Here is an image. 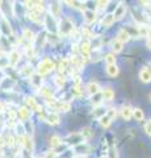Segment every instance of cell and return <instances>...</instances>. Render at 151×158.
Instances as JSON below:
<instances>
[{"instance_id": "7dc6e473", "label": "cell", "mask_w": 151, "mask_h": 158, "mask_svg": "<svg viewBox=\"0 0 151 158\" xmlns=\"http://www.w3.org/2000/svg\"><path fill=\"white\" fill-rule=\"evenodd\" d=\"M95 96H96V98H95V100H92V103H93L95 106H99L100 102H101L100 99H103V98H101V94H95Z\"/></svg>"}, {"instance_id": "bcb514c9", "label": "cell", "mask_w": 151, "mask_h": 158, "mask_svg": "<svg viewBox=\"0 0 151 158\" xmlns=\"http://www.w3.org/2000/svg\"><path fill=\"white\" fill-rule=\"evenodd\" d=\"M108 158H117V150L114 146H110L109 153H108Z\"/></svg>"}, {"instance_id": "4316f807", "label": "cell", "mask_w": 151, "mask_h": 158, "mask_svg": "<svg viewBox=\"0 0 151 158\" xmlns=\"http://www.w3.org/2000/svg\"><path fill=\"white\" fill-rule=\"evenodd\" d=\"M26 106H28V108H29L30 111H36V112H38V111H40V108H41V107L36 103V100H34L33 98H28V99H26Z\"/></svg>"}, {"instance_id": "ab89813d", "label": "cell", "mask_w": 151, "mask_h": 158, "mask_svg": "<svg viewBox=\"0 0 151 158\" xmlns=\"http://www.w3.org/2000/svg\"><path fill=\"white\" fill-rule=\"evenodd\" d=\"M75 154L74 149H67V150H63V153L61 154V158H72Z\"/></svg>"}, {"instance_id": "e575fe53", "label": "cell", "mask_w": 151, "mask_h": 158, "mask_svg": "<svg viewBox=\"0 0 151 158\" xmlns=\"http://www.w3.org/2000/svg\"><path fill=\"white\" fill-rule=\"evenodd\" d=\"M101 53H100V50L99 49H93V52H91V54H89V59L91 61H93V62H97L99 59H101Z\"/></svg>"}, {"instance_id": "ffe728a7", "label": "cell", "mask_w": 151, "mask_h": 158, "mask_svg": "<svg viewBox=\"0 0 151 158\" xmlns=\"http://www.w3.org/2000/svg\"><path fill=\"white\" fill-rule=\"evenodd\" d=\"M33 74H34V70H33V67L30 65H25L20 70V75L24 78H30Z\"/></svg>"}, {"instance_id": "2e32d148", "label": "cell", "mask_w": 151, "mask_h": 158, "mask_svg": "<svg viewBox=\"0 0 151 158\" xmlns=\"http://www.w3.org/2000/svg\"><path fill=\"white\" fill-rule=\"evenodd\" d=\"M25 6L29 9H33V8H43V2L42 0H25Z\"/></svg>"}, {"instance_id": "11a10c76", "label": "cell", "mask_w": 151, "mask_h": 158, "mask_svg": "<svg viewBox=\"0 0 151 158\" xmlns=\"http://www.w3.org/2000/svg\"><path fill=\"white\" fill-rule=\"evenodd\" d=\"M18 2H22V3H24V2H25V0H18Z\"/></svg>"}, {"instance_id": "f1b7e54d", "label": "cell", "mask_w": 151, "mask_h": 158, "mask_svg": "<svg viewBox=\"0 0 151 158\" xmlns=\"http://www.w3.org/2000/svg\"><path fill=\"white\" fill-rule=\"evenodd\" d=\"M106 73H108L109 77H117L118 75V67H117L116 63H113V65H108L106 66Z\"/></svg>"}, {"instance_id": "f546056e", "label": "cell", "mask_w": 151, "mask_h": 158, "mask_svg": "<svg viewBox=\"0 0 151 158\" xmlns=\"http://www.w3.org/2000/svg\"><path fill=\"white\" fill-rule=\"evenodd\" d=\"M49 144H50V146L53 149H55L57 146H59L62 144V140H61V137H58V136H50V138H49Z\"/></svg>"}, {"instance_id": "681fc988", "label": "cell", "mask_w": 151, "mask_h": 158, "mask_svg": "<svg viewBox=\"0 0 151 158\" xmlns=\"http://www.w3.org/2000/svg\"><path fill=\"white\" fill-rule=\"evenodd\" d=\"M145 132L147 133V135H151V121H147L145 125Z\"/></svg>"}, {"instance_id": "b9f144b4", "label": "cell", "mask_w": 151, "mask_h": 158, "mask_svg": "<svg viewBox=\"0 0 151 158\" xmlns=\"http://www.w3.org/2000/svg\"><path fill=\"white\" fill-rule=\"evenodd\" d=\"M4 142H6V145L9 146V148H12L14 145V140H13L12 136H7L6 138H4Z\"/></svg>"}, {"instance_id": "816d5d0a", "label": "cell", "mask_w": 151, "mask_h": 158, "mask_svg": "<svg viewBox=\"0 0 151 158\" xmlns=\"http://www.w3.org/2000/svg\"><path fill=\"white\" fill-rule=\"evenodd\" d=\"M4 78H6V75H4V73H3V71H0V81H3Z\"/></svg>"}, {"instance_id": "74e56055", "label": "cell", "mask_w": 151, "mask_h": 158, "mask_svg": "<svg viewBox=\"0 0 151 158\" xmlns=\"http://www.w3.org/2000/svg\"><path fill=\"white\" fill-rule=\"evenodd\" d=\"M54 82H55L57 87H59V88H62L65 86V78H63V75H57L54 78Z\"/></svg>"}, {"instance_id": "83f0119b", "label": "cell", "mask_w": 151, "mask_h": 158, "mask_svg": "<svg viewBox=\"0 0 151 158\" xmlns=\"http://www.w3.org/2000/svg\"><path fill=\"white\" fill-rule=\"evenodd\" d=\"M0 31H3L4 33H6V36H12V28H11L9 23L7 21L6 19L3 20V23H2V29H0Z\"/></svg>"}, {"instance_id": "3957f363", "label": "cell", "mask_w": 151, "mask_h": 158, "mask_svg": "<svg viewBox=\"0 0 151 158\" xmlns=\"http://www.w3.org/2000/svg\"><path fill=\"white\" fill-rule=\"evenodd\" d=\"M74 32V23L70 19H63L58 25V33L62 36H69Z\"/></svg>"}, {"instance_id": "603a6c76", "label": "cell", "mask_w": 151, "mask_h": 158, "mask_svg": "<svg viewBox=\"0 0 151 158\" xmlns=\"http://www.w3.org/2000/svg\"><path fill=\"white\" fill-rule=\"evenodd\" d=\"M13 86H14V81H12V78H4L2 81V85H0V88L2 90H11Z\"/></svg>"}, {"instance_id": "ba28073f", "label": "cell", "mask_w": 151, "mask_h": 158, "mask_svg": "<svg viewBox=\"0 0 151 158\" xmlns=\"http://www.w3.org/2000/svg\"><path fill=\"white\" fill-rule=\"evenodd\" d=\"M43 11V8H33L28 12V19L30 21H34V23H40L41 20V13Z\"/></svg>"}, {"instance_id": "f5cc1de1", "label": "cell", "mask_w": 151, "mask_h": 158, "mask_svg": "<svg viewBox=\"0 0 151 158\" xmlns=\"http://www.w3.org/2000/svg\"><path fill=\"white\" fill-rule=\"evenodd\" d=\"M147 48H149V49H151V37L147 40Z\"/></svg>"}, {"instance_id": "ee69618b", "label": "cell", "mask_w": 151, "mask_h": 158, "mask_svg": "<svg viewBox=\"0 0 151 158\" xmlns=\"http://www.w3.org/2000/svg\"><path fill=\"white\" fill-rule=\"evenodd\" d=\"M96 3L99 8H105L109 4V0H96Z\"/></svg>"}, {"instance_id": "db71d44e", "label": "cell", "mask_w": 151, "mask_h": 158, "mask_svg": "<svg viewBox=\"0 0 151 158\" xmlns=\"http://www.w3.org/2000/svg\"><path fill=\"white\" fill-rule=\"evenodd\" d=\"M0 29H2V20H0Z\"/></svg>"}, {"instance_id": "60d3db41", "label": "cell", "mask_w": 151, "mask_h": 158, "mask_svg": "<svg viewBox=\"0 0 151 158\" xmlns=\"http://www.w3.org/2000/svg\"><path fill=\"white\" fill-rule=\"evenodd\" d=\"M92 40H93V42L91 44V48L92 49H100V46H101V40L99 37H93Z\"/></svg>"}, {"instance_id": "5bb4252c", "label": "cell", "mask_w": 151, "mask_h": 158, "mask_svg": "<svg viewBox=\"0 0 151 158\" xmlns=\"http://www.w3.org/2000/svg\"><path fill=\"white\" fill-rule=\"evenodd\" d=\"M84 21L91 25L96 21V12L95 11H91V9H85L84 11Z\"/></svg>"}, {"instance_id": "8992f818", "label": "cell", "mask_w": 151, "mask_h": 158, "mask_svg": "<svg viewBox=\"0 0 151 158\" xmlns=\"http://www.w3.org/2000/svg\"><path fill=\"white\" fill-rule=\"evenodd\" d=\"M45 27L50 33H57L58 32V24L55 23V20L51 15L45 16Z\"/></svg>"}, {"instance_id": "7402d4cb", "label": "cell", "mask_w": 151, "mask_h": 158, "mask_svg": "<svg viewBox=\"0 0 151 158\" xmlns=\"http://www.w3.org/2000/svg\"><path fill=\"white\" fill-rule=\"evenodd\" d=\"M124 49V42H121L120 40H113L112 41V52L113 53H121Z\"/></svg>"}, {"instance_id": "277c9868", "label": "cell", "mask_w": 151, "mask_h": 158, "mask_svg": "<svg viewBox=\"0 0 151 158\" xmlns=\"http://www.w3.org/2000/svg\"><path fill=\"white\" fill-rule=\"evenodd\" d=\"M85 138L83 137L81 133H72V135H69L66 138H65V142L66 145H79L81 142H84Z\"/></svg>"}, {"instance_id": "7c38bea8", "label": "cell", "mask_w": 151, "mask_h": 158, "mask_svg": "<svg viewBox=\"0 0 151 158\" xmlns=\"http://www.w3.org/2000/svg\"><path fill=\"white\" fill-rule=\"evenodd\" d=\"M125 12H126L125 4H124V3H120L118 6H117V8L114 9V13H113L114 20H121V19L125 16Z\"/></svg>"}, {"instance_id": "d6a6232c", "label": "cell", "mask_w": 151, "mask_h": 158, "mask_svg": "<svg viewBox=\"0 0 151 158\" xmlns=\"http://www.w3.org/2000/svg\"><path fill=\"white\" fill-rule=\"evenodd\" d=\"M105 110L101 106H96V108H93V112H92V116L93 117H101V116H104L105 115Z\"/></svg>"}, {"instance_id": "9c48e42d", "label": "cell", "mask_w": 151, "mask_h": 158, "mask_svg": "<svg viewBox=\"0 0 151 158\" xmlns=\"http://www.w3.org/2000/svg\"><path fill=\"white\" fill-rule=\"evenodd\" d=\"M20 58H21L20 53H18L17 50H12L11 53H9V56H8V63L13 67V66H16L17 63L20 62Z\"/></svg>"}, {"instance_id": "8d00e7d4", "label": "cell", "mask_w": 151, "mask_h": 158, "mask_svg": "<svg viewBox=\"0 0 151 158\" xmlns=\"http://www.w3.org/2000/svg\"><path fill=\"white\" fill-rule=\"evenodd\" d=\"M80 133L83 135V137H84L85 140H88V138H91L92 136H93V132H92L91 128H84V129H83Z\"/></svg>"}, {"instance_id": "cb8c5ba5", "label": "cell", "mask_w": 151, "mask_h": 158, "mask_svg": "<svg viewBox=\"0 0 151 158\" xmlns=\"http://www.w3.org/2000/svg\"><path fill=\"white\" fill-rule=\"evenodd\" d=\"M113 23H114V16H113V13H108L106 16H104L103 20H101V25L105 27V28L110 27Z\"/></svg>"}, {"instance_id": "f35d334b", "label": "cell", "mask_w": 151, "mask_h": 158, "mask_svg": "<svg viewBox=\"0 0 151 158\" xmlns=\"http://www.w3.org/2000/svg\"><path fill=\"white\" fill-rule=\"evenodd\" d=\"M105 62L108 63V65H113L116 63V57H114V53H109L105 56Z\"/></svg>"}, {"instance_id": "9a60e30c", "label": "cell", "mask_w": 151, "mask_h": 158, "mask_svg": "<svg viewBox=\"0 0 151 158\" xmlns=\"http://www.w3.org/2000/svg\"><path fill=\"white\" fill-rule=\"evenodd\" d=\"M30 82H32V85L33 87H36V88H41L42 85H43V81H42V75H40V74H33V75L30 77Z\"/></svg>"}, {"instance_id": "8fae6325", "label": "cell", "mask_w": 151, "mask_h": 158, "mask_svg": "<svg viewBox=\"0 0 151 158\" xmlns=\"http://www.w3.org/2000/svg\"><path fill=\"white\" fill-rule=\"evenodd\" d=\"M91 150V148L85 144V142H81V144L79 145H75L74 148V152L77 153V154H80V156H85V154H88Z\"/></svg>"}, {"instance_id": "4fadbf2b", "label": "cell", "mask_w": 151, "mask_h": 158, "mask_svg": "<svg viewBox=\"0 0 151 158\" xmlns=\"http://www.w3.org/2000/svg\"><path fill=\"white\" fill-rule=\"evenodd\" d=\"M139 79L143 83H150L151 82V70L149 67H143L139 73Z\"/></svg>"}, {"instance_id": "ac0fdd59", "label": "cell", "mask_w": 151, "mask_h": 158, "mask_svg": "<svg viewBox=\"0 0 151 158\" xmlns=\"http://www.w3.org/2000/svg\"><path fill=\"white\" fill-rule=\"evenodd\" d=\"M22 37L26 40V41H29V42H34L36 41V34H34V32L33 31H30V29H28V28H25L22 31Z\"/></svg>"}, {"instance_id": "30bf717a", "label": "cell", "mask_w": 151, "mask_h": 158, "mask_svg": "<svg viewBox=\"0 0 151 158\" xmlns=\"http://www.w3.org/2000/svg\"><path fill=\"white\" fill-rule=\"evenodd\" d=\"M49 125H58L59 124V115L57 112H50L46 115V120H45Z\"/></svg>"}, {"instance_id": "e0dca14e", "label": "cell", "mask_w": 151, "mask_h": 158, "mask_svg": "<svg viewBox=\"0 0 151 158\" xmlns=\"http://www.w3.org/2000/svg\"><path fill=\"white\" fill-rule=\"evenodd\" d=\"M121 116H122L125 120H130L133 117V108L129 106H124L121 108Z\"/></svg>"}, {"instance_id": "44dd1931", "label": "cell", "mask_w": 151, "mask_h": 158, "mask_svg": "<svg viewBox=\"0 0 151 158\" xmlns=\"http://www.w3.org/2000/svg\"><path fill=\"white\" fill-rule=\"evenodd\" d=\"M87 91H88V94H91V95L99 94V91H100L99 83H96V82H89L88 85H87Z\"/></svg>"}, {"instance_id": "7bdbcfd3", "label": "cell", "mask_w": 151, "mask_h": 158, "mask_svg": "<svg viewBox=\"0 0 151 158\" xmlns=\"http://www.w3.org/2000/svg\"><path fill=\"white\" fill-rule=\"evenodd\" d=\"M81 87H80V85L79 83H76V86L74 87V90H72V94H74L75 96H79V95H81Z\"/></svg>"}, {"instance_id": "c3c4849f", "label": "cell", "mask_w": 151, "mask_h": 158, "mask_svg": "<svg viewBox=\"0 0 151 158\" xmlns=\"http://www.w3.org/2000/svg\"><path fill=\"white\" fill-rule=\"evenodd\" d=\"M22 158H32V152L22 148Z\"/></svg>"}, {"instance_id": "5b68a950", "label": "cell", "mask_w": 151, "mask_h": 158, "mask_svg": "<svg viewBox=\"0 0 151 158\" xmlns=\"http://www.w3.org/2000/svg\"><path fill=\"white\" fill-rule=\"evenodd\" d=\"M79 52L81 54V57L84 59H89V54L92 52V48H91V41L89 40H85V41H81L80 45H79Z\"/></svg>"}, {"instance_id": "f6af8a7d", "label": "cell", "mask_w": 151, "mask_h": 158, "mask_svg": "<svg viewBox=\"0 0 151 158\" xmlns=\"http://www.w3.org/2000/svg\"><path fill=\"white\" fill-rule=\"evenodd\" d=\"M106 115H108L112 120H114L116 116H117V111H116V108H110V110H108V112H106Z\"/></svg>"}, {"instance_id": "d590c367", "label": "cell", "mask_w": 151, "mask_h": 158, "mask_svg": "<svg viewBox=\"0 0 151 158\" xmlns=\"http://www.w3.org/2000/svg\"><path fill=\"white\" fill-rule=\"evenodd\" d=\"M25 53H26V57H28L29 59H33V58L36 57V53H34V48H33V46H30V45H29V46H26V48H25Z\"/></svg>"}, {"instance_id": "484cf974", "label": "cell", "mask_w": 151, "mask_h": 158, "mask_svg": "<svg viewBox=\"0 0 151 158\" xmlns=\"http://www.w3.org/2000/svg\"><path fill=\"white\" fill-rule=\"evenodd\" d=\"M50 13H51L53 17H58L61 15V6L57 2L50 4Z\"/></svg>"}, {"instance_id": "52a82bcc", "label": "cell", "mask_w": 151, "mask_h": 158, "mask_svg": "<svg viewBox=\"0 0 151 158\" xmlns=\"http://www.w3.org/2000/svg\"><path fill=\"white\" fill-rule=\"evenodd\" d=\"M16 115H17V118L20 120L21 123L29 120V117L32 115V111L29 110L28 107H20L18 110L16 111Z\"/></svg>"}, {"instance_id": "836d02e7", "label": "cell", "mask_w": 151, "mask_h": 158, "mask_svg": "<svg viewBox=\"0 0 151 158\" xmlns=\"http://www.w3.org/2000/svg\"><path fill=\"white\" fill-rule=\"evenodd\" d=\"M112 121H113V120H112V118H110L108 115H106V113H105L104 116H101V117H100V125L103 127V128H108V127L110 125V123H112Z\"/></svg>"}, {"instance_id": "4dcf8cb0", "label": "cell", "mask_w": 151, "mask_h": 158, "mask_svg": "<svg viewBox=\"0 0 151 158\" xmlns=\"http://www.w3.org/2000/svg\"><path fill=\"white\" fill-rule=\"evenodd\" d=\"M38 94H40L41 96H45V98H50L53 96V91L50 90V87H47V86H42L41 88H38Z\"/></svg>"}, {"instance_id": "f907efd6", "label": "cell", "mask_w": 151, "mask_h": 158, "mask_svg": "<svg viewBox=\"0 0 151 158\" xmlns=\"http://www.w3.org/2000/svg\"><path fill=\"white\" fill-rule=\"evenodd\" d=\"M145 6H149V7H151V0H141Z\"/></svg>"}, {"instance_id": "1f68e13d", "label": "cell", "mask_w": 151, "mask_h": 158, "mask_svg": "<svg viewBox=\"0 0 151 158\" xmlns=\"http://www.w3.org/2000/svg\"><path fill=\"white\" fill-rule=\"evenodd\" d=\"M133 117L135 118V120H138V121H142L145 118V113H143V111L141 110V108H134L133 110Z\"/></svg>"}, {"instance_id": "7a4b0ae2", "label": "cell", "mask_w": 151, "mask_h": 158, "mask_svg": "<svg viewBox=\"0 0 151 158\" xmlns=\"http://www.w3.org/2000/svg\"><path fill=\"white\" fill-rule=\"evenodd\" d=\"M54 67H55L54 62H53L51 59L46 58V59H43V61H41L40 63H38V66H37V74H40V75L43 77V75H46V74H49L50 71L54 70Z\"/></svg>"}, {"instance_id": "d4e9b609", "label": "cell", "mask_w": 151, "mask_h": 158, "mask_svg": "<svg viewBox=\"0 0 151 158\" xmlns=\"http://www.w3.org/2000/svg\"><path fill=\"white\" fill-rule=\"evenodd\" d=\"M101 98L106 102H110L112 99L114 98V91L112 90V88H104V91L101 92Z\"/></svg>"}, {"instance_id": "d6986e66", "label": "cell", "mask_w": 151, "mask_h": 158, "mask_svg": "<svg viewBox=\"0 0 151 158\" xmlns=\"http://www.w3.org/2000/svg\"><path fill=\"white\" fill-rule=\"evenodd\" d=\"M130 34L128 33V31H126V29H120L118 31V33H117V40H120L121 42H128L129 40H130Z\"/></svg>"}, {"instance_id": "6da1fadb", "label": "cell", "mask_w": 151, "mask_h": 158, "mask_svg": "<svg viewBox=\"0 0 151 158\" xmlns=\"http://www.w3.org/2000/svg\"><path fill=\"white\" fill-rule=\"evenodd\" d=\"M47 100H46V104L53 108V110H55V111H62V112H67V111H70V104L69 103H66V102H63V100H57V99H54L53 96L50 98H46Z\"/></svg>"}]
</instances>
